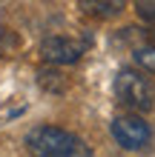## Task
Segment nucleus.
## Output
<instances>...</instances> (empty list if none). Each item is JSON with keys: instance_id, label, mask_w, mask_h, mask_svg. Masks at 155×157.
<instances>
[{"instance_id": "nucleus-5", "label": "nucleus", "mask_w": 155, "mask_h": 157, "mask_svg": "<svg viewBox=\"0 0 155 157\" xmlns=\"http://www.w3.org/2000/svg\"><path fill=\"white\" fill-rule=\"evenodd\" d=\"M129 0H80V6L95 17H115L121 14Z\"/></svg>"}, {"instance_id": "nucleus-8", "label": "nucleus", "mask_w": 155, "mask_h": 157, "mask_svg": "<svg viewBox=\"0 0 155 157\" xmlns=\"http://www.w3.org/2000/svg\"><path fill=\"white\" fill-rule=\"evenodd\" d=\"M60 157H92V151H89V146H84L80 140H75V143H72L66 151L60 154Z\"/></svg>"}, {"instance_id": "nucleus-4", "label": "nucleus", "mask_w": 155, "mask_h": 157, "mask_svg": "<svg viewBox=\"0 0 155 157\" xmlns=\"http://www.w3.org/2000/svg\"><path fill=\"white\" fill-rule=\"evenodd\" d=\"M89 40H75V37H63V34H52L40 43V57L52 63V66H69L84 57Z\"/></svg>"}, {"instance_id": "nucleus-1", "label": "nucleus", "mask_w": 155, "mask_h": 157, "mask_svg": "<svg viewBox=\"0 0 155 157\" xmlns=\"http://www.w3.org/2000/svg\"><path fill=\"white\" fill-rule=\"evenodd\" d=\"M115 94L124 106L135 112H152L155 109V83L135 69H121L115 77Z\"/></svg>"}, {"instance_id": "nucleus-3", "label": "nucleus", "mask_w": 155, "mask_h": 157, "mask_svg": "<svg viewBox=\"0 0 155 157\" xmlns=\"http://www.w3.org/2000/svg\"><path fill=\"white\" fill-rule=\"evenodd\" d=\"M109 132H112L115 143L121 146V149H126V151H138V149H144V146H149V140H152V128L144 123L141 117H135V114L115 117Z\"/></svg>"}, {"instance_id": "nucleus-2", "label": "nucleus", "mask_w": 155, "mask_h": 157, "mask_svg": "<svg viewBox=\"0 0 155 157\" xmlns=\"http://www.w3.org/2000/svg\"><path fill=\"white\" fill-rule=\"evenodd\" d=\"M78 137L60 126H38L26 134V149L32 157H60Z\"/></svg>"}, {"instance_id": "nucleus-6", "label": "nucleus", "mask_w": 155, "mask_h": 157, "mask_svg": "<svg viewBox=\"0 0 155 157\" xmlns=\"http://www.w3.org/2000/svg\"><path fill=\"white\" fill-rule=\"evenodd\" d=\"M132 57H135V63H138L141 69L155 71V43H141V46H135V49H132Z\"/></svg>"}, {"instance_id": "nucleus-7", "label": "nucleus", "mask_w": 155, "mask_h": 157, "mask_svg": "<svg viewBox=\"0 0 155 157\" xmlns=\"http://www.w3.org/2000/svg\"><path fill=\"white\" fill-rule=\"evenodd\" d=\"M135 9H138V14L144 20L155 23V0H135Z\"/></svg>"}]
</instances>
